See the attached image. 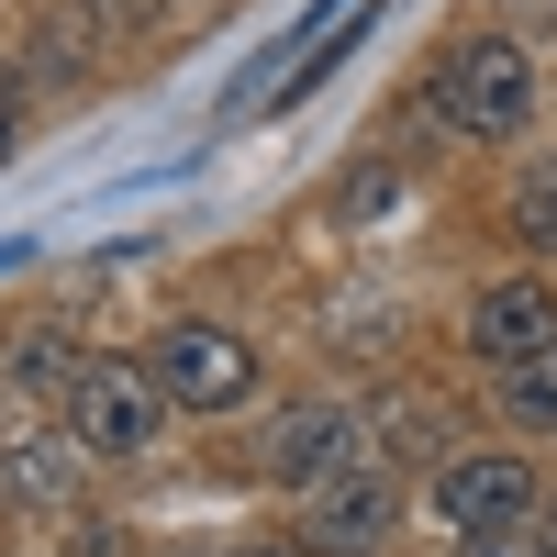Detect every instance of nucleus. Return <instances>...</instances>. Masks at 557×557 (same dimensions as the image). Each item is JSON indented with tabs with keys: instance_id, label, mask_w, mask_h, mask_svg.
<instances>
[{
	"instance_id": "obj_9",
	"label": "nucleus",
	"mask_w": 557,
	"mask_h": 557,
	"mask_svg": "<svg viewBox=\"0 0 557 557\" xmlns=\"http://www.w3.org/2000/svg\"><path fill=\"white\" fill-rule=\"evenodd\" d=\"M12 491H23V502H67V469H57V457H34V446H12Z\"/></svg>"
},
{
	"instance_id": "obj_3",
	"label": "nucleus",
	"mask_w": 557,
	"mask_h": 557,
	"mask_svg": "<svg viewBox=\"0 0 557 557\" xmlns=\"http://www.w3.org/2000/svg\"><path fill=\"white\" fill-rule=\"evenodd\" d=\"M146 368H157L168 412H235L257 391V346L235 335V323H168Z\"/></svg>"
},
{
	"instance_id": "obj_12",
	"label": "nucleus",
	"mask_w": 557,
	"mask_h": 557,
	"mask_svg": "<svg viewBox=\"0 0 557 557\" xmlns=\"http://www.w3.org/2000/svg\"><path fill=\"white\" fill-rule=\"evenodd\" d=\"M535 513H546V524H535V546H546V557H557V502H535Z\"/></svg>"
},
{
	"instance_id": "obj_8",
	"label": "nucleus",
	"mask_w": 557,
	"mask_h": 557,
	"mask_svg": "<svg viewBox=\"0 0 557 557\" xmlns=\"http://www.w3.org/2000/svg\"><path fill=\"white\" fill-rule=\"evenodd\" d=\"M502 412H513L524 435H557V346H535V357L502 368Z\"/></svg>"
},
{
	"instance_id": "obj_14",
	"label": "nucleus",
	"mask_w": 557,
	"mask_h": 557,
	"mask_svg": "<svg viewBox=\"0 0 557 557\" xmlns=\"http://www.w3.org/2000/svg\"><path fill=\"white\" fill-rule=\"evenodd\" d=\"M235 557H290V546H235Z\"/></svg>"
},
{
	"instance_id": "obj_5",
	"label": "nucleus",
	"mask_w": 557,
	"mask_h": 557,
	"mask_svg": "<svg viewBox=\"0 0 557 557\" xmlns=\"http://www.w3.org/2000/svg\"><path fill=\"white\" fill-rule=\"evenodd\" d=\"M469 346H480L491 368H513V357L557 346V278H546V268H524V278H491V290L469 301Z\"/></svg>"
},
{
	"instance_id": "obj_7",
	"label": "nucleus",
	"mask_w": 557,
	"mask_h": 557,
	"mask_svg": "<svg viewBox=\"0 0 557 557\" xmlns=\"http://www.w3.org/2000/svg\"><path fill=\"white\" fill-rule=\"evenodd\" d=\"M346 446H357V424L335 401H301V412H278V435H268V480H323V469H346Z\"/></svg>"
},
{
	"instance_id": "obj_1",
	"label": "nucleus",
	"mask_w": 557,
	"mask_h": 557,
	"mask_svg": "<svg viewBox=\"0 0 557 557\" xmlns=\"http://www.w3.org/2000/svg\"><path fill=\"white\" fill-rule=\"evenodd\" d=\"M524 112H535V57H524V45L480 34V45H457V57L435 67V123L480 134V146H513Z\"/></svg>"
},
{
	"instance_id": "obj_2",
	"label": "nucleus",
	"mask_w": 557,
	"mask_h": 557,
	"mask_svg": "<svg viewBox=\"0 0 557 557\" xmlns=\"http://www.w3.org/2000/svg\"><path fill=\"white\" fill-rule=\"evenodd\" d=\"M157 424H168L157 368L101 357V368H78V380H67V446H78V457H146Z\"/></svg>"
},
{
	"instance_id": "obj_10",
	"label": "nucleus",
	"mask_w": 557,
	"mask_h": 557,
	"mask_svg": "<svg viewBox=\"0 0 557 557\" xmlns=\"http://www.w3.org/2000/svg\"><path fill=\"white\" fill-rule=\"evenodd\" d=\"M12 146H23V89L0 78V157H12Z\"/></svg>"
},
{
	"instance_id": "obj_4",
	"label": "nucleus",
	"mask_w": 557,
	"mask_h": 557,
	"mask_svg": "<svg viewBox=\"0 0 557 557\" xmlns=\"http://www.w3.org/2000/svg\"><path fill=\"white\" fill-rule=\"evenodd\" d=\"M535 469L524 457H446L435 469V513L457 535H535Z\"/></svg>"
},
{
	"instance_id": "obj_13",
	"label": "nucleus",
	"mask_w": 557,
	"mask_h": 557,
	"mask_svg": "<svg viewBox=\"0 0 557 557\" xmlns=\"http://www.w3.org/2000/svg\"><path fill=\"white\" fill-rule=\"evenodd\" d=\"M89 12H112V23H134V12H146V0H89Z\"/></svg>"
},
{
	"instance_id": "obj_6",
	"label": "nucleus",
	"mask_w": 557,
	"mask_h": 557,
	"mask_svg": "<svg viewBox=\"0 0 557 557\" xmlns=\"http://www.w3.org/2000/svg\"><path fill=\"white\" fill-rule=\"evenodd\" d=\"M380 524H391V480L380 469H323V491H312V546L323 557L380 546Z\"/></svg>"
},
{
	"instance_id": "obj_11",
	"label": "nucleus",
	"mask_w": 557,
	"mask_h": 557,
	"mask_svg": "<svg viewBox=\"0 0 557 557\" xmlns=\"http://www.w3.org/2000/svg\"><path fill=\"white\" fill-rule=\"evenodd\" d=\"M524 223H557V178H535V190H524Z\"/></svg>"
}]
</instances>
